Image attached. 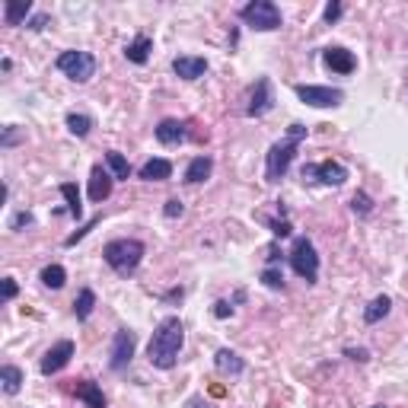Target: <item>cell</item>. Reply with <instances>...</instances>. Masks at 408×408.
<instances>
[{"label": "cell", "mask_w": 408, "mask_h": 408, "mask_svg": "<svg viewBox=\"0 0 408 408\" xmlns=\"http://www.w3.org/2000/svg\"><path fill=\"white\" fill-rule=\"evenodd\" d=\"M67 128H70V134H76V137H86V134L93 131V118H89V115L70 112L67 115Z\"/></svg>", "instance_id": "obj_28"}, {"label": "cell", "mask_w": 408, "mask_h": 408, "mask_svg": "<svg viewBox=\"0 0 408 408\" xmlns=\"http://www.w3.org/2000/svg\"><path fill=\"white\" fill-rule=\"evenodd\" d=\"M351 208H354L357 214H370V210H373V201H370V195H363V191H357V195L351 198Z\"/></svg>", "instance_id": "obj_30"}, {"label": "cell", "mask_w": 408, "mask_h": 408, "mask_svg": "<svg viewBox=\"0 0 408 408\" xmlns=\"http://www.w3.org/2000/svg\"><path fill=\"white\" fill-rule=\"evenodd\" d=\"M268 223V227H271V233L274 236H278V239H284V236H290V220H265Z\"/></svg>", "instance_id": "obj_33"}, {"label": "cell", "mask_w": 408, "mask_h": 408, "mask_svg": "<svg viewBox=\"0 0 408 408\" xmlns=\"http://www.w3.org/2000/svg\"><path fill=\"white\" fill-rule=\"evenodd\" d=\"M32 13V4L29 0H6L4 4V19H6V26H19L26 16Z\"/></svg>", "instance_id": "obj_22"}, {"label": "cell", "mask_w": 408, "mask_h": 408, "mask_svg": "<svg viewBox=\"0 0 408 408\" xmlns=\"http://www.w3.org/2000/svg\"><path fill=\"white\" fill-rule=\"evenodd\" d=\"M185 344V325L178 316H166L157 325L150 344H147V361L159 370H172L178 363V351Z\"/></svg>", "instance_id": "obj_1"}, {"label": "cell", "mask_w": 408, "mask_h": 408, "mask_svg": "<svg viewBox=\"0 0 408 408\" xmlns=\"http://www.w3.org/2000/svg\"><path fill=\"white\" fill-rule=\"evenodd\" d=\"M74 392L86 408H106V395H102V389L93 380H76Z\"/></svg>", "instance_id": "obj_17"}, {"label": "cell", "mask_w": 408, "mask_h": 408, "mask_svg": "<svg viewBox=\"0 0 408 408\" xmlns=\"http://www.w3.org/2000/svg\"><path fill=\"white\" fill-rule=\"evenodd\" d=\"M389 310H392V300H389L386 293H380V297H373V300L367 303V310H363V322H367V325H376L380 319L389 316Z\"/></svg>", "instance_id": "obj_19"}, {"label": "cell", "mask_w": 408, "mask_h": 408, "mask_svg": "<svg viewBox=\"0 0 408 408\" xmlns=\"http://www.w3.org/2000/svg\"><path fill=\"white\" fill-rule=\"evenodd\" d=\"M274 261H278V246L268 249V265H274Z\"/></svg>", "instance_id": "obj_42"}, {"label": "cell", "mask_w": 408, "mask_h": 408, "mask_svg": "<svg viewBox=\"0 0 408 408\" xmlns=\"http://www.w3.org/2000/svg\"><path fill=\"white\" fill-rule=\"evenodd\" d=\"M322 61L329 70H335V74H354L357 70V57L351 55L348 48H341V45H335V48H325L322 51Z\"/></svg>", "instance_id": "obj_12"}, {"label": "cell", "mask_w": 408, "mask_h": 408, "mask_svg": "<svg viewBox=\"0 0 408 408\" xmlns=\"http://www.w3.org/2000/svg\"><path fill=\"white\" fill-rule=\"evenodd\" d=\"M150 51H153V42H150V38H147V35H137V38H134V42L125 48V57H128L131 64H147Z\"/></svg>", "instance_id": "obj_21"}, {"label": "cell", "mask_w": 408, "mask_h": 408, "mask_svg": "<svg viewBox=\"0 0 408 408\" xmlns=\"http://www.w3.org/2000/svg\"><path fill=\"white\" fill-rule=\"evenodd\" d=\"M338 16H341V4H338V0H332V4L322 10V19H325V23H335Z\"/></svg>", "instance_id": "obj_36"}, {"label": "cell", "mask_w": 408, "mask_h": 408, "mask_svg": "<svg viewBox=\"0 0 408 408\" xmlns=\"http://www.w3.org/2000/svg\"><path fill=\"white\" fill-rule=\"evenodd\" d=\"M23 227H32V214H29V210H19V214L10 220V230H23Z\"/></svg>", "instance_id": "obj_35"}, {"label": "cell", "mask_w": 408, "mask_h": 408, "mask_svg": "<svg viewBox=\"0 0 408 408\" xmlns=\"http://www.w3.org/2000/svg\"><path fill=\"white\" fill-rule=\"evenodd\" d=\"M57 70L70 76L74 83H86L96 74V57L89 51H61L57 55Z\"/></svg>", "instance_id": "obj_6"}, {"label": "cell", "mask_w": 408, "mask_h": 408, "mask_svg": "<svg viewBox=\"0 0 408 408\" xmlns=\"http://www.w3.org/2000/svg\"><path fill=\"white\" fill-rule=\"evenodd\" d=\"M214 316H217V319L233 316V303H227V300H217V303H214Z\"/></svg>", "instance_id": "obj_37"}, {"label": "cell", "mask_w": 408, "mask_h": 408, "mask_svg": "<svg viewBox=\"0 0 408 408\" xmlns=\"http://www.w3.org/2000/svg\"><path fill=\"white\" fill-rule=\"evenodd\" d=\"M239 19L255 32H274V29H280V23H284L278 4H271V0H252V4H246L239 10Z\"/></svg>", "instance_id": "obj_4"}, {"label": "cell", "mask_w": 408, "mask_h": 408, "mask_svg": "<svg viewBox=\"0 0 408 408\" xmlns=\"http://www.w3.org/2000/svg\"><path fill=\"white\" fill-rule=\"evenodd\" d=\"M172 70H176L182 80H201L208 74V61L204 57H195V55H178L172 61Z\"/></svg>", "instance_id": "obj_13"}, {"label": "cell", "mask_w": 408, "mask_h": 408, "mask_svg": "<svg viewBox=\"0 0 408 408\" xmlns=\"http://www.w3.org/2000/svg\"><path fill=\"white\" fill-rule=\"evenodd\" d=\"M185 137H188V131H185V121H178V118H163V121L157 125V140H159V144L172 147V144H182Z\"/></svg>", "instance_id": "obj_15"}, {"label": "cell", "mask_w": 408, "mask_h": 408, "mask_svg": "<svg viewBox=\"0 0 408 408\" xmlns=\"http://www.w3.org/2000/svg\"><path fill=\"white\" fill-rule=\"evenodd\" d=\"M137 176L144 178V182H166V178L172 176V163L163 159V157H153V159H147V163L140 166Z\"/></svg>", "instance_id": "obj_16"}, {"label": "cell", "mask_w": 408, "mask_h": 408, "mask_svg": "<svg viewBox=\"0 0 408 408\" xmlns=\"http://www.w3.org/2000/svg\"><path fill=\"white\" fill-rule=\"evenodd\" d=\"M144 252L147 249L140 239H112L106 249H102V259H106V265L112 268V271H118L121 278H128V274H134L140 268Z\"/></svg>", "instance_id": "obj_3"}, {"label": "cell", "mask_w": 408, "mask_h": 408, "mask_svg": "<svg viewBox=\"0 0 408 408\" xmlns=\"http://www.w3.org/2000/svg\"><path fill=\"white\" fill-rule=\"evenodd\" d=\"M163 214L169 217V220H176V217L185 214V204L178 201V198H169V201H166V208H163Z\"/></svg>", "instance_id": "obj_32"}, {"label": "cell", "mask_w": 408, "mask_h": 408, "mask_svg": "<svg viewBox=\"0 0 408 408\" xmlns=\"http://www.w3.org/2000/svg\"><path fill=\"white\" fill-rule=\"evenodd\" d=\"M344 354H348L351 357V361H367V348H348V351H344Z\"/></svg>", "instance_id": "obj_40"}, {"label": "cell", "mask_w": 408, "mask_h": 408, "mask_svg": "<svg viewBox=\"0 0 408 408\" xmlns=\"http://www.w3.org/2000/svg\"><path fill=\"white\" fill-rule=\"evenodd\" d=\"M16 140H19V131H16V128H4V147H13V144H16Z\"/></svg>", "instance_id": "obj_39"}, {"label": "cell", "mask_w": 408, "mask_h": 408, "mask_svg": "<svg viewBox=\"0 0 408 408\" xmlns=\"http://www.w3.org/2000/svg\"><path fill=\"white\" fill-rule=\"evenodd\" d=\"M61 195H64V201H67L70 217H74V220H80V217H83V204H80V191H76V185L74 182H64L61 185Z\"/></svg>", "instance_id": "obj_25"}, {"label": "cell", "mask_w": 408, "mask_h": 408, "mask_svg": "<svg viewBox=\"0 0 408 408\" xmlns=\"http://www.w3.org/2000/svg\"><path fill=\"white\" fill-rule=\"evenodd\" d=\"M0 382H4L6 395H16L19 386H23V370L13 367V363H4V367H0Z\"/></svg>", "instance_id": "obj_23"}, {"label": "cell", "mask_w": 408, "mask_h": 408, "mask_svg": "<svg viewBox=\"0 0 408 408\" xmlns=\"http://www.w3.org/2000/svg\"><path fill=\"white\" fill-rule=\"evenodd\" d=\"M290 265L306 284H316L319 278V255H316V246H312L306 236H297L293 239V249H290Z\"/></svg>", "instance_id": "obj_5"}, {"label": "cell", "mask_w": 408, "mask_h": 408, "mask_svg": "<svg viewBox=\"0 0 408 408\" xmlns=\"http://www.w3.org/2000/svg\"><path fill=\"white\" fill-rule=\"evenodd\" d=\"M210 169H214V159H210V157H195L188 163V169H185V182H188V185L204 182V178L210 176Z\"/></svg>", "instance_id": "obj_20"}, {"label": "cell", "mask_w": 408, "mask_h": 408, "mask_svg": "<svg viewBox=\"0 0 408 408\" xmlns=\"http://www.w3.org/2000/svg\"><path fill=\"white\" fill-rule=\"evenodd\" d=\"M99 220H102V217H93V220H89V223H86V227H80V230H76V233H70V236H67V239H64V246H76V242H80V239H83V236H86V233H89V230H93V227H96V223H99Z\"/></svg>", "instance_id": "obj_31"}, {"label": "cell", "mask_w": 408, "mask_h": 408, "mask_svg": "<svg viewBox=\"0 0 408 408\" xmlns=\"http://www.w3.org/2000/svg\"><path fill=\"white\" fill-rule=\"evenodd\" d=\"M185 408H210V405H208V402L201 399V395H191V399L185 402Z\"/></svg>", "instance_id": "obj_41"}, {"label": "cell", "mask_w": 408, "mask_h": 408, "mask_svg": "<svg viewBox=\"0 0 408 408\" xmlns=\"http://www.w3.org/2000/svg\"><path fill=\"white\" fill-rule=\"evenodd\" d=\"M48 23H51V16H48V13H38V16H32L26 26H29L32 32H38V29H45V26H48Z\"/></svg>", "instance_id": "obj_38"}, {"label": "cell", "mask_w": 408, "mask_h": 408, "mask_svg": "<svg viewBox=\"0 0 408 408\" xmlns=\"http://www.w3.org/2000/svg\"><path fill=\"white\" fill-rule=\"evenodd\" d=\"M303 140H306V125L293 121V125L287 128V137L278 140V144H271V150H268V163H265V178H268V182H280V178L287 176L293 157H297V147L303 144Z\"/></svg>", "instance_id": "obj_2"}, {"label": "cell", "mask_w": 408, "mask_h": 408, "mask_svg": "<svg viewBox=\"0 0 408 408\" xmlns=\"http://www.w3.org/2000/svg\"><path fill=\"white\" fill-rule=\"evenodd\" d=\"M271 106H274L271 80H268V76H261V80H255V86H252V96H249L246 115H249V118H261V115L271 112Z\"/></svg>", "instance_id": "obj_10"}, {"label": "cell", "mask_w": 408, "mask_h": 408, "mask_svg": "<svg viewBox=\"0 0 408 408\" xmlns=\"http://www.w3.org/2000/svg\"><path fill=\"white\" fill-rule=\"evenodd\" d=\"M112 182L115 178L108 176L102 166H93V172H89V201L102 204L108 195H112Z\"/></svg>", "instance_id": "obj_14"}, {"label": "cell", "mask_w": 408, "mask_h": 408, "mask_svg": "<svg viewBox=\"0 0 408 408\" xmlns=\"http://www.w3.org/2000/svg\"><path fill=\"white\" fill-rule=\"evenodd\" d=\"M293 93H297L300 99H303L306 106H312V108H335V106H341V99H344L341 89H332V86H306V83L293 86Z\"/></svg>", "instance_id": "obj_8"}, {"label": "cell", "mask_w": 408, "mask_h": 408, "mask_svg": "<svg viewBox=\"0 0 408 408\" xmlns=\"http://www.w3.org/2000/svg\"><path fill=\"white\" fill-rule=\"evenodd\" d=\"M214 363H217V370L220 373H227V376H239L242 370H246V361H242L236 351H230V348H220L214 354Z\"/></svg>", "instance_id": "obj_18"}, {"label": "cell", "mask_w": 408, "mask_h": 408, "mask_svg": "<svg viewBox=\"0 0 408 408\" xmlns=\"http://www.w3.org/2000/svg\"><path fill=\"white\" fill-rule=\"evenodd\" d=\"M261 284L271 287V290H284V274H280L274 265H268L265 271H261Z\"/></svg>", "instance_id": "obj_29"}, {"label": "cell", "mask_w": 408, "mask_h": 408, "mask_svg": "<svg viewBox=\"0 0 408 408\" xmlns=\"http://www.w3.org/2000/svg\"><path fill=\"white\" fill-rule=\"evenodd\" d=\"M93 310H96V293L89 290V287H83V290L76 293V300H74V316L83 322V319L93 316Z\"/></svg>", "instance_id": "obj_24"}, {"label": "cell", "mask_w": 408, "mask_h": 408, "mask_svg": "<svg viewBox=\"0 0 408 408\" xmlns=\"http://www.w3.org/2000/svg\"><path fill=\"white\" fill-rule=\"evenodd\" d=\"M373 408H386V405H373Z\"/></svg>", "instance_id": "obj_43"}, {"label": "cell", "mask_w": 408, "mask_h": 408, "mask_svg": "<svg viewBox=\"0 0 408 408\" xmlns=\"http://www.w3.org/2000/svg\"><path fill=\"white\" fill-rule=\"evenodd\" d=\"M134 348H137V335L131 329H121L115 332L112 338V351H108V367L112 370H125L134 357Z\"/></svg>", "instance_id": "obj_9"}, {"label": "cell", "mask_w": 408, "mask_h": 408, "mask_svg": "<svg viewBox=\"0 0 408 408\" xmlns=\"http://www.w3.org/2000/svg\"><path fill=\"white\" fill-rule=\"evenodd\" d=\"M64 280H67V271H64L61 265H45L42 268V284L51 287V290H61Z\"/></svg>", "instance_id": "obj_26"}, {"label": "cell", "mask_w": 408, "mask_h": 408, "mask_svg": "<svg viewBox=\"0 0 408 408\" xmlns=\"http://www.w3.org/2000/svg\"><path fill=\"white\" fill-rule=\"evenodd\" d=\"M16 290H19L16 280H13V278H4V284H0V300H4V303H10V300L16 297Z\"/></svg>", "instance_id": "obj_34"}, {"label": "cell", "mask_w": 408, "mask_h": 408, "mask_svg": "<svg viewBox=\"0 0 408 408\" xmlns=\"http://www.w3.org/2000/svg\"><path fill=\"white\" fill-rule=\"evenodd\" d=\"M74 341H67V338H64V341H57L55 348H48L45 351V357H42V363H38V370H42L45 376H51V373H61L64 367H67L70 363V357H74Z\"/></svg>", "instance_id": "obj_11"}, {"label": "cell", "mask_w": 408, "mask_h": 408, "mask_svg": "<svg viewBox=\"0 0 408 408\" xmlns=\"http://www.w3.org/2000/svg\"><path fill=\"white\" fill-rule=\"evenodd\" d=\"M300 176H303L306 182L332 185V188H338V185L348 182V169H344L341 163H335V159H322V163H306Z\"/></svg>", "instance_id": "obj_7"}, {"label": "cell", "mask_w": 408, "mask_h": 408, "mask_svg": "<svg viewBox=\"0 0 408 408\" xmlns=\"http://www.w3.org/2000/svg\"><path fill=\"white\" fill-rule=\"evenodd\" d=\"M106 163H108V169H112L115 178H128V176H131V163H128L118 150H108L106 153Z\"/></svg>", "instance_id": "obj_27"}]
</instances>
